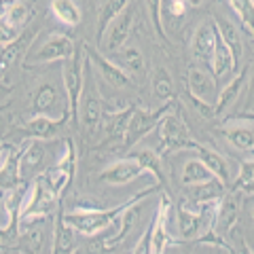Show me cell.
<instances>
[{"label":"cell","mask_w":254,"mask_h":254,"mask_svg":"<svg viewBox=\"0 0 254 254\" xmlns=\"http://www.w3.org/2000/svg\"><path fill=\"white\" fill-rule=\"evenodd\" d=\"M28 199L23 197L21 208H19V218L17 225H23V222L36 220V218H45L47 214H51L55 203H58V193L49 187V182L43 178V174H38L34 178V185H32Z\"/></svg>","instance_id":"6da1fadb"},{"label":"cell","mask_w":254,"mask_h":254,"mask_svg":"<svg viewBox=\"0 0 254 254\" xmlns=\"http://www.w3.org/2000/svg\"><path fill=\"white\" fill-rule=\"evenodd\" d=\"M127 203H121V205L110 208V210H76L72 214H64V212L62 214H64V220H66L76 233L98 235L121 216V212H123V208Z\"/></svg>","instance_id":"7a4b0ae2"},{"label":"cell","mask_w":254,"mask_h":254,"mask_svg":"<svg viewBox=\"0 0 254 254\" xmlns=\"http://www.w3.org/2000/svg\"><path fill=\"white\" fill-rule=\"evenodd\" d=\"M91 62L85 55V76H83V91H81V100H78V117L81 123L87 131H95L102 123V102L98 95V87H95L93 78H91Z\"/></svg>","instance_id":"3957f363"},{"label":"cell","mask_w":254,"mask_h":254,"mask_svg":"<svg viewBox=\"0 0 254 254\" xmlns=\"http://www.w3.org/2000/svg\"><path fill=\"white\" fill-rule=\"evenodd\" d=\"M83 76H85V58H81V49H76L68 60H64V93H66L68 115L76 121L78 117V100L83 91Z\"/></svg>","instance_id":"277c9868"},{"label":"cell","mask_w":254,"mask_h":254,"mask_svg":"<svg viewBox=\"0 0 254 254\" xmlns=\"http://www.w3.org/2000/svg\"><path fill=\"white\" fill-rule=\"evenodd\" d=\"M32 15H34V9L26 0H15V2L6 4L4 13L0 15V45L15 41L26 30Z\"/></svg>","instance_id":"5b68a950"},{"label":"cell","mask_w":254,"mask_h":254,"mask_svg":"<svg viewBox=\"0 0 254 254\" xmlns=\"http://www.w3.org/2000/svg\"><path fill=\"white\" fill-rule=\"evenodd\" d=\"M165 113H170V104H165L163 108L155 110V113H148V110H142V108H133L131 115H129V121H127V127H125V133H123V144L129 148L133 144L150 133L157 127V123L161 121V117Z\"/></svg>","instance_id":"8992f818"},{"label":"cell","mask_w":254,"mask_h":254,"mask_svg":"<svg viewBox=\"0 0 254 254\" xmlns=\"http://www.w3.org/2000/svg\"><path fill=\"white\" fill-rule=\"evenodd\" d=\"M133 19H136V9H133L131 4H127L125 9L110 21V26L104 32V38H102L106 53H115L121 49V47H125L127 38H129L131 26H133Z\"/></svg>","instance_id":"52a82bcc"},{"label":"cell","mask_w":254,"mask_h":254,"mask_svg":"<svg viewBox=\"0 0 254 254\" xmlns=\"http://www.w3.org/2000/svg\"><path fill=\"white\" fill-rule=\"evenodd\" d=\"M155 129L159 131V140L163 142L165 150L189 148V144H190V138H189V131H187L185 123L172 113H165L161 117V121L157 123Z\"/></svg>","instance_id":"ba28073f"},{"label":"cell","mask_w":254,"mask_h":254,"mask_svg":"<svg viewBox=\"0 0 254 254\" xmlns=\"http://www.w3.org/2000/svg\"><path fill=\"white\" fill-rule=\"evenodd\" d=\"M74 170H76V155H74V146L72 142L66 140V155L62 157V161L55 165V168H49L43 178L49 182V187L55 190L58 195H62L66 187L72 182V176H74Z\"/></svg>","instance_id":"9c48e42d"},{"label":"cell","mask_w":254,"mask_h":254,"mask_svg":"<svg viewBox=\"0 0 254 254\" xmlns=\"http://www.w3.org/2000/svg\"><path fill=\"white\" fill-rule=\"evenodd\" d=\"M83 51H85L87 58H89L91 66L98 70V74L104 78L108 85H113V87H127L131 83L129 74H127L123 68H119V64L110 62L106 55H102L98 49H91L89 45H83Z\"/></svg>","instance_id":"30bf717a"},{"label":"cell","mask_w":254,"mask_h":254,"mask_svg":"<svg viewBox=\"0 0 254 254\" xmlns=\"http://www.w3.org/2000/svg\"><path fill=\"white\" fill-rule=\"evenodd\" d=\"M76 49L78 47L72 43V38H68L64 34H51L41 49L30 58V62H34V64H47V62H55V60L64 62V60H68Z\"/></svg>","instance_id":"8fae6325"},{"label":"cell","mask_w":254,"mask_h":254,"mask_svg":"<svg viewBox=\"0 0 254 254\" xmlns=\"http://www.w3.org/2000/svg\"><path fill=\"white\" fill-rule=\"evenodd\" d=\"M250 72H252V64H248L242 72H237L233 81H229V85H225V89H220L216 93V100H214V115L216 117L225 115L235 106V102L240 100V95H242L246 81L250 78Z\"/></svg>","instance_id":"7c38bea8"},{"label":"cell","mask_w":254,"mask_h":254,"mask_svg":"<svg viewBox=\"0 0 254 254\" xmlns=\"http://www.w3.org/2000/svg\"><path fill=\"white\" fill-rule=\"evenodd\" d=\"M189 93L195 95L197 100L205 102V104L214 106V100H216L218 87H216V78L210 70H203L199 66L189 70Z\"/></svg>","instance_id":"4fadbf2b"},{"label":"cell","mask_w":254,"mask_h":254,"mask_svg":"<svg viewBox=\"0 0 254 254\" xmlns=\"http://www.w3.org/2000/svg\"><path fill=\"white\" fill-rule=\"evenodd\" d=\"M170 208H172V201L168 199V197H163V205L159 208L153 227H150V231H148L144 252L159 254V252L165 250L168 240H170V235H168V214H170Z\"/></svg>","instance_id":"5bb4252c"},{"label":"cell","mask_w":254,"mask_h":254,"mask_svg":"<svg viewBox=\"0 0 254 254\" xmlns=\"http://www.w3.org/2000/svg\"><path fill=\"white\" fill-rule=\"evenodd\" d=\"M45 157H47V150L43 140H32L28 142V146L21 148L19 153V174L23 180H28L32 176H38L43 170V163H45Z\"/></svg>","instance_id":"9a60e30c"},{"label":"cell","mask_w":254,"mask_h":254,"mask_svg":"<svg viewBox=\"0 0 254 254\" xmlns=\"http://www.w3.org/2000/svg\"><path fill=\"white\" fill-rule=\"evenodd\" d=\"M216 26L214 19H205L197 26L195 34H193V55L201 64L210 68V60H212V51H214V43H216Z\"/></svg>","instance_id":"2e32d148"},{"label":"cell","mask_w":254,"mask_h":254,"mask_svg":"<svg viewBox=\"0 0 254 254\" xmlns=\"http://www.w3.org/2000/svg\"><path fill=\"white\" fill-rule=\"evenodd\" d=\"M34 38H36L34 32H26V30H23L21 34L15 38V41L2 45V49H0V78L6 76V72H9L15 64L19 62V58L30 49V45H32Z\"/></svg>","instance_id":"e0dca14e"},{"label":"cell","mask_w":254,"mask_h":254,"mask_svg":"<svg viewBox=\"0 0 254 254\" xmlns=\"http://www.w3.org/2000/svg\"><path fill=\"white\" fill-rule=\"evenodd\" d=\"M140 174H144V168L133 157H127V159L113 163L110 168H106L100 174V178L108 182V185H127V182L136 180Z\"/></svg>","instance_id":"ac0fdd59"},{"label":"cell","mask_w":254,"mask_h":254,"mask_svg":"<svg viewBox=\"0 0 254 254\" xmlns=\"http://www.w3.org/2000/svg\"><path fill=\"white\" fill-rule=\"evenodd\" d=\"M227 193V185H222L218 178H210L197 185H189L187 187V201L190 203H212L218 201L222 195Z\"/></svg>","instance_id":"d6986e66"},{"label":"cell","mask_w":254,"mask_h":254,"mask_svg":"<svg viewBox=\"0 0 254 254\" xmlns=\"http://www.w3.org/2000/svg\"><path fill=\"white\" fill-rule=\"evenodd\" d=\"M189 148L197 150V155H199L197 159H199V161L205 165V168H208V170L214 174V178H218L222 185L229 187V163H227L225 157H222L220 153H216V150L201 146L199 142H193V140H190Z\"/></svg>","instance_id":"ffe728a7"},{"label":"cell","mask_w":254,"mask_h":254,"mask_svg":"<svg viewBox=\"0 0 254 254\" xmlns=\"http://www.w3.org/2000/svg\"><path fill=\"white\" fill-rule=\"evenodd\" d=\"M68 113H64L62 117H49V115H34L26 123V133L36 140H49L55 136V131L60 129V125L66 123Z\"/></svg>","instance_id":"44dd1931"},{"label":"cell","mask_w":254,"mask_h":254,"mask_svg":"<svg viewBox=\"0 0 254 254\" xmlns=\"http://www.w3.org/2000/svg\"><path fill=\"white\" fill-rule=\"evenodd\" d=\"M218 208L214 212V231L216 233H227L229 229L235 225L237 220V214H240V205H237V197L235 193H225L218 199Z\"/></svg>","instance_id":"7402d4cb"},{"label":"cell","mask_w":254,"mask_h":254,"mask_svg":"<svg viewBox=\"0 0 254 254\" xmlns=\"http://www.w3.org/2000/svg\"><path fill=\"white\" fill-rule=\"evenodd\" d=\"M214 26H216V32L222 38V43H225L229 47V51H231L233 66L237 70L242 64V58H244V43H242L240 32H237V28L229 19H214Z\"/></svg>","instance_id":"603a6c76"},{"label":"cell","mask_w":254,"mask_h":254,"mask_svg":"<svg viewBox=\"0 0 254 254\" xmlns=\"http://www.w3.org/2000/svg\"><path fill=\"white\" fill-rule=\"evenodd\" d=\"M210 72L214 74V78H222V76L235 72L231 51H229V47L222 43L220 36H216V43H214V51H212V60H210Z\"/></svg>","instance_id":"cb8c5ba5"},{"label":"cell","mask_w":254,"mask_h":254,"mask_svg":"<svg viewBox=\"0 0 254 254\" xmlns=\"http://www.w3.org/2000/svg\"><path fill=\"white\" fill-rule=\"evenodd\" d=\"M60 102V91L53 83H43L34 93V100H32V108H34V115H49L51 110L58 108Z\"/></svg>","instance_id":"d4e9b609"},{"label":"cell","mask_w":254,"mask_h":254,"mask_svg":"<svg viewBox=\"0 0 254 254\" xmlns=\"http://www.w3.org/2000/svg\"><path fill=\"white\" fill-rule=\"evenodd\" d=\"M133 108H123V110H110L108 115L102 113V121H104V131L108 138L113 140H123V133H125V127L127 121H129V115H131Z\"/></svg>","instance_id":"484cf974"},{"label":"cell","mask_w":254,"mask_h":254,"mask_svg":"<svg viewBox=\"0 0 254 254\" xmlns=\"http://www.w3.org/2000/svg\"><path fill=\"white\" fill-rule=\"evenodd\" d=\"M51 11L62 23L72 26V28H76L83 19L81 9H78V4L74 0H51Z\"/></svg>","instance_id":"4316f807"},{"label":"cell","mask_w":254,"mask_h":254,"mask_svg":"<svg viewBox=\"0 0 254 254\" xmlns=\"http://www.w3.org/2000/svg\"><path fill=\"white\" fill-rule=\"evenodd\" d=\"M127 4H131V0H106V2L102 4L100 17H98V43H102V38H104V32L110 26V21H113Z\"/></svg>","instance_id":"83f0119b"},{"label":"cell","mask_w":254,"mask_h":254,"mask_svg":"<svg viewBox=\"0 0 254 254\" xmlns=\"http://www.w3.org/2000/svg\"><path fill=\"white\" fill-rule=\"evenodd\" d=\"M74 246V229L64 220V214L60 210L58 222H55V240H53V252H72Z\"/></svg>","instance_id":"f1b7e54d"},{"label":"cell","mask_w":254,"mask_h":254,"mask_svg":"<svg viewBox=\"0 0 254 254\" xmlns=\"http://www.w3.org/2000/svg\"><path fill=\"white\" fill-rule=\"evenodd\" d=\"M19 153L11 155L9 159H4V161L0 163V187L2 189H13L23 182L21 174H19Z\"/></svg>","instance_id":"f546056e"},{"label":"cell","mask_w":254,"mask_h":254,"mask_svg":"<svg viewBox=\"0 0 254 254\" xmlns=\"http://www.w3.org/2000/svg\"><path fill=\"white\" fill-rule=\"evenodd\" d=\"M210 178H214V174L205 168L199 159H189L185 163V168H182V174H180V180L185 187L197 185V182H203V180H210Z\"/></svg>","instance_id":"4dcf8cb0"},{"label":"cell","mask_w":254,"mask_h":254,"mask_svg":"<svg viewBox=\"0 0 254 254\" xmlns=\"http://www.w3.org/2000/svg\"><path fill=\"white\" fill-rule=\"evenodd\" d=\"M225 138L231 142L237 150H248V153H252V148H254V131H252L250 125L229 127V129H225Z\"/></svg>","instance_id":"1f68e13d"},{"label":"cell","mask_w":254,"mask_h":254,"mask_svg":"<svg viewBox=\"0 0 254 254\" xmlns=\"http://www.w3.org/2000/svg\"><path fill=\"white\" fill-rule=\"evenodd\" d=\"M153 93L157 100L161 102H170L172 95H174V83H172V76L165 68H157L153 72Z\"/></svg>","instance_id":"d6a6232c"},{"label":"cell","mask_w":254,"mask_h":254,"mask_svg":"<svg viewBox=\"0 0 254 254\" xmlns=\"http://www.w3.org/2000/svg\"><path fill=\"white\" fill-rule=\"evenodd\" d=\"M115 53H119V58H121V66L119 68H123L127 74L142 72V70H144V55H142L140 49H136V47H127V49L121 47V49Z\"/></svg>","instance_id":"836d02e7"},{"label":"cell","mask_w":254,"mask_h":254,"mask_svg":"<svg viewBox=\"0 0 254 254\" xmlns=\"http://www.w3.org/2000/svg\"><path fill=\"white\" fill-rule=\"evenodd\" d=\"M136 161L144 168V172H150V174H155V176L163 182V168H161V157H159L155 150H150V148H144V150H138V153H133L131 155Z\"/></svg>","instance_id":"e575fe53"},{"label":"cell","mask_w":254,"mask_h":254,"mask_svg":"<svg viewBox=\"0 0 254 254\" xmlns=\"http://www.w3.org/2000/svg\"><path fill=\"white\" fill-rule=\"evenodd\" d=\"M252 172H254V165H252V161H242V165H240V176L235 178L233 187H231V193L252 195V185H254Z\"/></svg>","instance_id":"d590c367"},{"label":"cell","mask_w":254,"mask_h":254,"mask_svg":"<svg viewBox=\"0 0 254 254\" xmlns=\"http://www.w3.org/2000/svg\"><path fill=\"white\" fill-rule=\"evenodd\" d=\"M231 9L237 13V17L242 19L244 28L252 34V21H254V0H229Z\"/></svg>","instance_id":"8d00e7d4"},{"label":"cell","mask_w":254,"mask_h":254,"mask_svg":"<svg viewBox=\"0 0 254 254\" xmlns=\"http://www.w3.org/2000/svg\"><path fill=\"white\" fill-rule=\"evenodd\" d=\"M144 2H146L148 17H150V21H153V28H155V32H157V34L163 38L165 43H168L170 38H168V32H165V28H163V17H161V0H144Z\"/></svg>","instance_id":"74e56055"},{"label":"cell","mask_w":254,"mask_h":254,"mask_svg":"<svg viewBox=\"0 0 254 254\" xmlns=\"http://www.w3.org/2000/svg\"><path fill=\"white\" fill-rule=\"evenodd\" d=\"M185 15H187V2L185 0H161V17L182 19Z\"/></svg>","instance_id":"f35d334b"},{"label":"cell","mask_w":254,"mask_h":254,"mask_svg":"<svg viewBox=\"0 0 254 254\" xmlns=\"http://www.w3.org/2000/svg\"><path fill=\"white\" fill-rule=\"evenodd\" d=\"M185 2H189L190 6H201V4L205 2V0H185Z\"/></svg>","instance_id":"ab89813d"},{"label":"cell","mask_w":254,"mask_h":254,"mask_svg":"<svg viewBox=\"0 0 254 254\" xmlns=\"http://www.w3.org/2000/svg\"><path fill=\"white\" fill-rule=\"evenodd\" d=\"M4 9H6V0H0V15L4 13Z\"/></svg>","instance_id":"60d3db41"}]
</instances>
